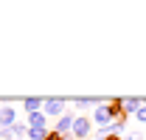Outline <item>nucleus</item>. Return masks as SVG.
Here are the masks:
<instances>
[{
	"mask_svg": "<svg viewBox=\"0 0 146 140\" xmlns=\"http://www.w3.org/2000/svg\"><path fill=\"white\" fill-rule=\"evenodd\" d=\"M143 104H146L143 98H124V112H127V115H135Z\"/></svg>",
	"mask_w": 146,
	"mask_h": 140,
	"instance_id": "9",
	"label": "nucleus"
},
{
	"mask_svg": "<svg viewBox=\"0 0 146 140\" xmlns=\"http://www.w3.org/2000/svg\"><path fill=\"white\" fill-rule=\"evenodd\" d=\"M73 104L76 106H98V104H104V101H98V98H84V95H82V98H73Z\"/></svg>",
	"mask_w": 146,
	"mask_h": 140,
	"instance_id": "10",
	"label": "nucleus"
},
{
	"mask_svg": "<svg viewBox=\"0 0 146 140\" xmlns=\"http://www.w3.org/2000/svg\"><path fill=\"white\" fill-rule=\"evenodd\" d=\"M45 140H68L65 135H59L56 129H48V135H45Z\"/></svg>",
	"mask_w": 146,
	"mask_h": 140,
	"instance_id": "11",
	"label": "nucleus"
},
{
	"mask_svg": "<svg viewBox=\"0 0 146 140\" xmlns=\"http://www.w3.org/2000/svg\"><path fill=\"white\" fill-rule=\"evenodd\" d=\"M65 104H68L65 98H45V106H42V112L59 121V118H62V115L68 112V109H65Z\"/></svg>",
	"mask_w": 146,
	"mask_h": 140,
	"instance_id": "2",
	"label": "nucleus"
},
{
	"mask_svg": "<svg viewBox=\"0 0 146 140\" xmlns=\"http://www.w3.org/2000/svg\"><path fill=\"white\" fill-rule=\"evenodd\" d=\"M28 126L48 129V115H45V112H31V115H28Z\"/></svg>",
	"mask_w": 146,
	"mask_h": 140,
	"instance_id": "7",
	"label": "nucleus"
},
{
	"mask_svg": "<svg viewBox=\"0 0 146 140\" xmlns=\"http://www.w3.org/2000/svg\"><path fill=\"white\" fill-rule=\"evenodd\" d=\"M107 109H110V115H112V121H118V118L127 115V112H124V98H110Z\"/></svg>",
	"mask_w": 146,
	"mask_h": 140,
	"instance_id": "6",
	"label": "nucleus"
},
{
	"mask_svg": "<svg viewBox=\"0 0 146 140\" xmlns=\"http://www.w3.org/2000/svg\"><path fill=\"white\" fill-rule=\"evenodd\" d=\"M135 121H138V123H146V104L141 106L138 112H135Z\"/></svg>",
	"mask_w": 146,
	"mask_h": 140,
	"instance_id": "12",
	"label": "nucleus"
},
{
	"mask_svg": "<svg viewBox=\"0 0 146 140\" xmlns=\"http://www.w3.org/2000/svg\"><path fill=\"white\" fill-rule=\"evenodd\" d=\"M73 123H76V115H73V112H65V115L56 121V126H54V129L59 132V135L70 137V135H73Z\"/></svg>",
	"mask_w": 146,
	"mask_h": 140,
	"instance_id": "4",
	"label": "nucleus"
},
{
	"mask_svg": "<svg viewBox=\"0 0 146 140\" xmlns=\"http://www.w3.org/2000/svg\"><path fill=\"white\" fill-rule=\"evenodd\" d=\"M23 106H25V112H28V115H31V112H42L45 98H23Z\"/></svg>",
	"mask_w": 146,
	"mask_h": 140,
	"instance_id": "8",
	"label": "nucleus"
},
{
	"mask_svg": "<svg viewBox=\"0 0 146 140\" xmlns=\"http://www.w3.org/2000/svg\"><path fill=\"white\" fill-rule=\"evenodd\" d=\"M104 140H124L121 135H110V137H104Z\"/></svg>",
	"mask_w": 146,
	"mask_h": 140,
	"instance_id": "13",
	"label": "nucleus"
},
{
	"mask_svg": "<svg viewBox=\"0 0 146 140\" xmlns=\"http://www.w3.org/2000/svg\"><path fill=\"white\" fill-rule=\"evenodd\" d=\"M93 132V121L90 115H76V123H73V137L76 140H87Z\"/></svg>",
	"mask_w": 146,
	"mask_h": 140,
	"instance_id": "1",
	"label": "nucleus"
},
{
	"mask_svg": "<svg viewBox=\"0 0 146 140\" xmlns=\"http://www.w3.org/2000/svg\"><path fill=\"white\" fill-rule=\"evenodd\" d=\"M90 121L98 123V129H101V126H110V123H115V121H112V115H110V109H107V101H104V104H98V106H93Z\"/></svg>",
	"mask_w": 146,
	"mask_h": 140,
	"instance_id": "3",
	"label": "nucleus"
},
{
	"mask_svg": "<svg viewBox=\"0 0 146 140\" xmlns=\"http://www.w3.org/2000/svg\"><path fill=\"white\" fill-rule=\"evenodd\" d=\"M17 123V109L14 106H0V129H9V126H14Z\"/></svg>",
	"mask_w": 146,
	"mask_h": 140,
	"instance_id": "5",
	"label": "nucleus"
}]
</instances>
